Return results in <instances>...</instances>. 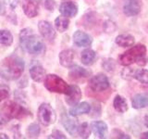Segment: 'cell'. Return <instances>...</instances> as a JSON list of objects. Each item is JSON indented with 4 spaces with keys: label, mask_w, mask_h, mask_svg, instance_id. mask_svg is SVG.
<instances>
[{
    "label": "cell",
    "mask_w": 148,
    "mask_h": 139,
    "mask_svg": "<svg viewBox=\"0 0 148 139\" xmlns=\"http://www.w3.org/2000/svg\"><path fill=\"white\" fill-rule=\"evenodd\" d=\"M20 42L22 48L32 55L44 54L45 51L44 41L38 35L34 34V32L30 28L23 29L21 32Z\"/></svg>",
    "instance_id": "7a4b0ae2"
},
{
    "label": "cell",
    "mask_w": 148,
    "mask_h": 139,
    "mask_svg": "<svg viewBox=\"0 0 148 139\" xmlns=\"http://www.w3.org/2000/svg\"><path fill=\"white\" fill-rule=\"evenodd\" d=\"M41 133V128L37 123H32L27 128V134L30 138H36Z\"/></svg>",
    "instance_id": "4316f807"
},
{
    "label": "cell",
    "mask_w": 148,
    "mask_h": 139,
    "mask_svg": "<svg viewBox=\"0 0 148 139\" xmlns=\"http://www.w3.org/2000/svg\"><path fill=\"white\" fill-rule=\"evenodd\" d=\"M89 86L92 91L102 92L109 87V81L105 74H97L90 79Z\"/></svg>",
    "instance_id": "52a82bcc"
},
{
    "label": "cell",
    "mask_w": 148,
    "mask_h": 139,
    "mask_svg": "<svg viewBox=\"0 0 148 139\" xmlns=\"http://www.w3.org/2000/svg\"><path fill=\"white\" fill-rule=\"evenodd\" d=\"M133 77L141 83L148 85V71L147 70H145V69L138 70V71L134 72Z\"/></svg>",
    "instance_id": "484cf974"
},
{
    "label": "cell",
    "mask_w": 148,
    "mask_h": 139,
    "mask_svg": "<svg viewBox=\"0 0 148 139\" xmlns=\"http://www.w3.org/2000/svg\"><path fill=\"white\" fill-rule=\"evenodd\" d=\"M48 138H61V139H65V138H67L66 136L62 133V132H60L59 130H53V132L52 133L50 134V136H48Z\"/></svg>",
    "instance_id": "1f68e13d"
},
{
    "label": "cell",
    "mask_w": 148,
    "mask_h": 139,
    "mask_svg": "<svg viewBox=\"0 0 148 139\" xmlns=\"http://www.w3.org/2000/svg\"><path fill=\"white\" fill-rule=\"evenodd\" d=\"M5 9H6V6H5V2L3 0H0V15H3L5 13Z\"/></svg>",
    "instance_id": "e575fe53"
},
{
    "label": "cell",
    "mask_w": 148,
    "mask_h": 139,
    "mask_svg": "<svg viewBox=\"0 0 148 139\" xmlns=\"http://www.w3.org/2000/svg\"><path fill=\"white\" fill-rule=\"evenodd\" d=\"M113 106H114V109L119 113H124L125 111H127L128 109L127 101L121 96H116L113 101Z\"/></svg>",
    "instance_id": "603a6c76"
},
{
    "label": "cell",
    "mask_w": 148,
    "mask_h": 139,
    "mask_svg": "<svg viewBox=\"0 0 148 139\" xmlns=\"http://www.w3.org/2000/svg\"><path fill=\"white\" fill-rule=\"evenodd\" d=\"M38 29L42 36L48 42H53L56 37V31L51 23L46 21H41L38 23Z\"/></svg>",
    "instance_id": "ba28073f"
},
{
    "label": "cell",
    "mask_w": 148,
    "mask_h": 139,
    "mask_svg": "<svg viewBox=\"0 0 148 139\" xmlns=\"http://www.w3.org/2000/svg\"><path fill=\"white\" fill-rule=\"evenodd\" d=\"M59 12L67 18H72L78 13V7L69 0H63L59 6Z\"/></svg>",
    "instance_id": "30bf717a"
},
{
    "label": "cell",
    "mask_w": 148,
    "mask_h": 139,
    "mask_svg": "<svg viewBox=\"0 0 148 139\" xmlns=\"http://www.w3.org/2000/svg\"><path fill=\"white\" fill-rule=\"evenodd\" d=\"M61 122H62L63 126L65 127V129L67 130V132L69 134H71V136L75 134V133L77 131V128H78L75 120L71 119L66 113L64 112L61 115Z\"/></svg>",
    "instance_id": "d6986e66"
},
{
    "label": "cell",
    "mask_w": 148,
    "mask_h": 139,
    "mask_svg": "<svg viewBox=\"0 0 148 139\" xmlns=\"http://www.w3.org/2000/svg\"><path fill=\"white\" fill-rule=\"evenodd\" d=\"M55 6H56V2L54 1V0H45V8L47 9V10L53 11L54 8H55Z\"/></svg>",
    "instance_id": "d6a6232c"
},
{
    "label": "cell",
    "mask_w": 148,
    "mask_h": 139,
    "mask_svg": "<svg viewBox=\"0 0 148 139\" xmlns=\"http://www.w3.org/2000/svg\"><path fill=\"white\" fill-rule=\"evenodd\" d=\"M8 120H9L3 113H0V128H2L4 125H6Z\"/></svg>",
    "instance_id": "836d02e7"
},
{
    "label": "cell",
    "mask_w": 148,
    "mask_h": 139,
    "mask_svg": "<svg viewBox=\"0 0 148 139\" xmlns=\"http://www.w3.org/2000/svg\"><path fill=\"white\" fill-rule=\"evenodd\" d=\"M0 138H2V139H8V136H7V134H5V133H0Z\"/></svg>",
    "instance_id": "8d00e7d4"
},
{
    "label": "cell",
    "mask_w": 148,
    "mask_h": 139,
    "mask_svg": "<svg viewBox=\"0 0 148 139\" xmlns=\"http://www.w3.org/2000/svg\"><path fill=\"white\" fill-rule=\"evenodd\" d=\"M45 86L50 92L58 93V94L67 95L69 91V87L68 83L59 76L55 74H48L45 79Z\"/></svg>",
    "instance_id": "277c9868"
},
{
    "label": "cell",
    "mask_w": 148,
    "mask_h": 139,
    "mask_svg": "<svg viewBox=\"0 0 148 139\" xmlns=\"http://www.w3.org/2000/svg\"><path fill=\"white\" fill-rule=\"evenodd\" d=\"M145 45H137L120 55L119 57V62L123 66H130L134 62H137L139 65H141L143 64L142 61H146V59L145 58Z\"/></svg>",
    "instance_id": "3957f363"
},
{
    "label": "cell",
    "mask_w": 148,
    "mask_h": 139,
    "mask_svg": "<svg viewBox=\"0 0 148 139\" xmlns=\"http://www.w3.org/2000/svg\"><path fill=\"white\" fill-rule=\"evenodd\" d=\"M116 44L121 47L132 46L134 44V37L131 34H119L116 37Z\"/></svg>",
    "instance_id": "7402d4cb"
},
{
    "label": "cell",
    "mask_w": 148,
    "mask_h": 139,
    "mask_svg": "<svg viewBox=\"0 0 148 139\" xmlns=\"http://www.w3.org/2000/svg\"><path fill=\"white\" fill-rule=\"evenodd\" d=\"M96 54L92 49H85L82 52L81 55V60L82 64L86 65V66H90L95 60Z\"/></svg>",
    "instance_id": "44dd1931"
},
{
    "label": "cell",
    "mask_w": 148,
    "mask_h": 139,
    "mask_svg": "<svg viewBox=\"0 0 148 139\" xmlns=\"http://www.w3.org/2000/svg\"><path fill=\"white\" fill-rule=\"evenodd\" d=\"M77 131L79 136L82 138H88L91 134V128L89 127V124L87 122H82L81 125H79Z\"/></svg>",
    "instance_id": "83f0119b"
},
{
    "label": "cell",
    "mask_w": 148,
    "mask_h": 139,
    "mask_svg": "<svg viewBox=\"0 0 148 139\" xmlns=\"http://www.w3.org/2000/svg\"><path fill=\"white\" fill-rule=\"evenodd\" d=\"M30 75L35 82H42L45 78V71L41 65H34L30 69Z\"/></svg>",
    "instance_id": "ffe728a7"
},
{
    "label": "cell",
    "mask_w": 148,
    "mask_h": 139,
    "mask_svg": "<svg viewBox=\"0 0 148 139\" xmlns=\"http://www.w3.org/2000/svg\"><path fill=\"white\" fill-rule=\"evenodd\" d=\"M23 12L28 18H34L38 14V4L36 0H21Z\"/></svg>",
    "instance_id": "7c38bea8"
},
{
    "label": "cell",
    "mask_w": 148,
    "mask_h": 139,
    "mask_svg": "<svg viewBox=\"0 0 148 139\" xmlns=\"http://www.w3.org/2000/svg\"><path fill=\"white\" fill-rule=\"evenodd\" d=\"M13 42L11 32L8 30H0V44L4 45H10Z\"/></svg>",
    "instance_id": "d4e9b609"
},
{
    "label": "cell",
    "mask_w": 148,
    "mask_h": 139,
    "mask_svg": "<svg viewBox=\"0 0 148 139\" xmlns=\"http://www.w3.org/2000/svg\"><path fill=\"white\" fill-rule=\"evenodd\" d=\"M9 96V88L8 85H0V102L8 98Z\"/></svg>",
    "instance_id": "f1b7e54d"
},
{
    "label": "cell",
    "mask_w": 148,
    "mask_h": 139,
    "mask_svg": "<svg viewBox=\"0 0 148 139\" xmlns=\"http://www.w3.org/2000/svg\"><path fill=\"white\" fill-rule=\"evenodd\" d=\"M1 111L8 120H11V119L20 120V119L25 118L27 116L31 115L30 111L27 110L24 107H22L20 104L16 103V102H12V101L5 103L1 108Z\"/></svg>",
    "instance_id": "5b68a950"
},
{
    "label": "cell",
    "mask_w": 148,
    "mask_h": 139,
    "mask_svg": "<svg viewBox=\"0 0 148 139\" xmlns=\"http://www.w3.org/2000/svg\"><path fill=\"white\" fill-rule=\"evenodd\" d=\"M145 122L146 127H148V116H145Z\"/></svg>",
    "instance_id": "74e56055"
},
{
    "label": "cell",
    "mask_w": 148,
    "mask_h": 139,
    "mask_svg": "<svg viewBox=\"0 0 148 139\" xmlns=\"http://www.w3.org/2000/svg\"><path fill=\"white\" fill-rule=\"evenodd\" d=\"M91 111V106L88 102H82L80 104H76L69 109V115L76 117L79 115H82L85 113H89Z\"/></svg>",
    "instance_id": "e0dca14e"
},
{
    "label": "cell",
    "mask_w": 148,
    "mask_h": 139,
    "mask_svg": "<svg viewBox=\"0 0 148 139\" xmlns=\"http://www.w3.org/2000/svg\"><path fill=\"white\" fill-rule=\"evenodd\" d=\"M71 68V70L69 73V76L71 80H81V79L87 78L91 74L89 71H87L86 69H83L80 66H73Z\"/></svg>",
    "instance_id": "2e32d148"
},
{
    "label": "cell",
    "mask_w": 148,
    "mask_h": 139,
    "mask_svg": "<svg viewBox=\"0 0 148 139\" xmlns=\"http://www.w3.org/2000/svg\"><path fill=\"white\" fill-rule=\"evenodd\" d=\"M132 108L139 109H143L148 106V94L146 93H141V94H137L132 97Z\"/></svg>",
    "instance_id": "ac0fdd59"
},
{
    "label": "cell",
    "mask_w": 148,
    "mask_h": 139,
    "mask_svg": "<svg viewBox=\"0 0 148 139\" xmlns=\"http://www.w3.org/2000/svg\"><path fill=\"white\" fill-rule=\"evenodd\" d=\"M73 42L79 47H87L92 45V37L86 32L82 31H77L73 34Z\"/></svg>",
    "instance_id": "8fae6325"
},
{
    "label": "cell",
    "mask_w": 148,
    "mask_h": 139,
    "mask_svg": "<svg viewBox=\"0 0 148 139\" xmlns=\"http://www.w3.org/2000/svg\"><path fill=\"white\" fill-rule=\"evenodd\" d=\"M69 21L67 17L65 16H58L55 21V25L57 30L60 32H63L66 31L69 28Z\"/></svg>",
    "instance_id": "cb8c5ba5"
},
{
    "label": "cell",
    "mask_w": 148,
    "mask_h": 139,
    "mask_svg": "<svg viewBox=\"0 0 148 139\" xmlns=\"http://www.w3.org/2000/svg\"><path fill=\"white\" fill-rule=\"evenodd\" d=\"M38 120L45 126H48V125L52 124L56 122V120H57V114H56L55 110L49 104L44 103L39 107Z\"/></svg>",
    "instance_id": "8992f818"
},
{
    "label": "cell",
    "mask_w": 148,
    "mask_h": 139,
    "mask_svg": "<svg viewBox=\"0 0 148 139\" xmlns=\"http://www.w3.org/2000/svg\"><path fill=\"white\" fill-rule=\"evenodd\" d=\"M82 98V91L77 85H71L69 91L66 95V102L69 106H75Z\"/></svg>",
    "instance_id": "4fadbf2b"
},
{
    "label": "cell",
    "mask_w": 148,
    "mask_h": 139,
    "mask_svg": "<svg viewBox=\"0 0 148 139\" xmlns=\"http://www.w3.org/2000/svg\"><path fill=\"white\" fill-rule=\"evenodd\" d=\"M91 129L92 133L98 138H106L108 133V125L102 120H95L91 123Z\"/></svg>",
    "instance_id": "5bb4252c"
},
{
    "label": "cell",
    "mask_w": 148,
    "mask_h": 139,
    "mask_svg": "<svg viewBox=\"0 0 148 139\" xmlns=\"http://www.w3.org/2000/svg\"><path fill=\"white\" fill-rule=\"evenodd\" d=\"M74 52L71 49L63 50L59 54V62L65 68H71L73 65Z\"/></svg>",
    "instance_id": "9a60e30c"
},
{
    "label": "cell",
    "mask_w": 148,
    "mask_h": 139,
    "mask_svg": "<svg viewBox=\"0 0 148 139\" xmlns=\"http://www.w3.org/2000/svg\"><path fill=\"white\" fill-rule=\"evenodd\" d=\"M104 30L106 32H113L116 30V24L111 21H106L104 24Z\"/></svg>",
    "instance_id": "4dcf8cb0"
},
{
    "label": "cell",
    "mask_w": 148,
    "mask_h": 139,
    "mask_svg": "<svg viewBox=\"0 0 148 139\" xmlns=\"http://www.w3.org/2000/svg\"><path fill=\"white\" fill-rule=\"evenodd\" d=\"M140 137H141L142 139H148V132H145V133H142Z\"/></svg>",
    "instance_id": "d590c367"
},
{
    "label": "cell",
    "mask_w": 148,
    "mask_h": 139,
    "mask_svg": "<svg viewBox=\"0 0 148 139\" xmlns=\"http://www.w3.org/2000/svg\"><path fill=\"white\" fill-rule=\"evenodd\" d=\"M142 9V1L141 0H129L124 5L123 12L128 17H133L138 15Z\"/></svg>",
    "instance_id": "9c48e42d"
},
{
    "label": "cell",
    "mask_w": 148,
    "mask_h": 139,
    "mask_svg": "<svg viewBox=\"0 0 148 139\" xmlns=\"http://www.w3.org/2000/svg\"><path fill=\"white\" fill-rule=\"evenodd\" d=\"M103 68L108 72H112L115 69V61L112 58L106 59L103 62Z\"/></svg>",
    "instance_id": "f546056e"
},
{
    "label": "cell",
    "mask_w": 148,
    "mask_h": 139,
    "mask_svg": "<svg viewBox=\"0 0 148 139\" xmlns=\"http://www.w3.org/2000/svg\"><path fill=\"white\" fill-rule=\"evenodd\" d=\"M23 71H24V61L17 56H9L1 62L0 74L5 80H17L21 76Z\"/></svg>",
    "instance_id": "6da1fadb"
}]
</instances>
